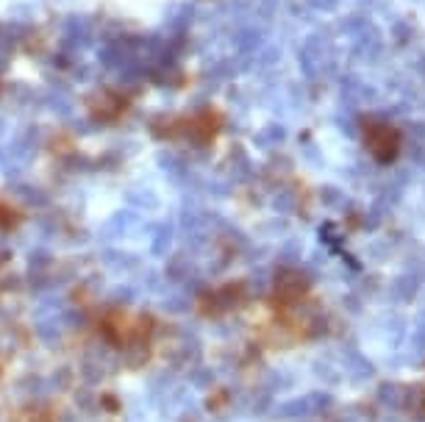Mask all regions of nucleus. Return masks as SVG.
Returning <instances> with one entry per match:
<instances>
[{
  "label": "nucleus",
  "instance_id": "6e6552de",
  "mask_svg": "<svg viewBox=\"0 0 425 422\" xmlns=\"http://www.w3.org/2000/svg\"><path fill=\"white\" fill-rule=\"evenodd\" d=\"M114 297H117V303H131V297H133V294L128 292V289H123V292H117V294H114Z\"/></svg>",
  "mask_w": 425,
  "mask_h": 422
},
{
  "label": "nucleus",
  "instance_id": "7ed1b4c3",
  "mask_svg": "<svg viewBox=\"0 0 425 422\" xmlns=\"http://www.w3.org/2000/svg\"><path fill=\"white\" fill-rule=\"evenodd\" d=\"M303 289H306V281L297 275V272H289V275H284L281 281H278V294L281 297H300L303 294Z\"/></svg>",
  "mask_w": 425,
  "mask_h": 422
},
{
  "label": "nucleus",
  "instance_id": "20e7f679",
  "mask_svg": "<svg viewBox=\"0 0 425 422\" xmlns=\"http://www.w3.org/2000/svg\"><path fill=\"white\" fill-rule=\"evenodd\" d=\"M42 389H45V384L36 375H31V372L17 381V397H23V400H33Z\"/></svg>",
  "mask_w": 425,
  "mask_h": 422
},
{
  "label": "nucleus",
  "instance_id": "f257e3e1",
  "mask_svg": "<svg viewBox=\"0 0 425 422\" xmlns=\"http://www.w3.org/2000/svg\"><path fill=\"white\" fill-rule=\"evenodd\" d=\"M364 145L378 162H392L400 153V131L381 120H364Z\"/></svg>",
  "mask_w": 425,
  "mask_h": 422
},
{
  "label": "nucleus",
  "instance_id": "0eeeda50",
  "mask_svg": "<svg viewBox=\"0 0 425 422\" xmlns=\"http://www.w3.org/2000/svg\"><path fill=\"white\" fill-rule=\"evenodd\" d=\"M11 223H14L11 211H9V209H0V228H9Z\"/></svg>",
  "mask_w": 425,
  "mask_h": 422
},
{
  "label": "nucleus",
  "instance_id": "423d86ee",
  "mask_svg": "<svg viewBox=\"0 0 425 422\" xmlns=\"http://www.w3.org/2000/svg\"><path fill=\"white\" fill-rule=\"evenodd\" d=\"M70 378H72V370H70V367H59V370L53 372V378H50V387H56V389H67Z\"/></svg>",
  "mask_w": 425,
  "mask_h": 422
},
{
  "label": "nucleus",
  "instance_id": "f03ea898",
  "mask_svg": "<svg viewBox=\"0 0 425 422\" xmlns=\"http://www.w3.org/2000/svg\"><path fill=\"white\" fill-rule=\"evenodd\" d=\"M150 356V348H148V342L145 339H131L126 348H123V361H126V367H131V370H139V367H145V361Z\"/></svg>",
  "mask_w": 425,
  "mask_h": 422
},
{
  "label": "nucleus",
  "instance_id": "39448f33",
  "mask_svg": "<svg viewBox=\"0 0 425 422\" xmlns=\"http://www.w3.org/2000/svg\"><path fill=\"white\" fill-rule=\"evenodd\" d=\"M62 325H65V323H56V320H42V323H36V333H39V339H42V342L53 345V342H59V336H62Z\"/></svg>",
  "mask_w": 425,
  "mask_h": 422
}]
</instances>
